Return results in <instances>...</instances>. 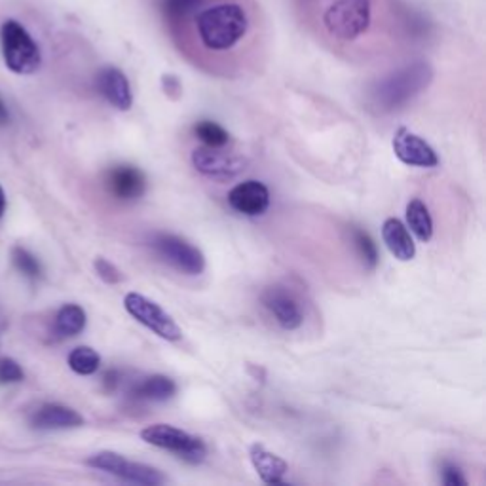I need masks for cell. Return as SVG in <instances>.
Instances as JSON below:
<instances>
[{"mask_svg": "<svg viewBox=\"0 0 486 486\" xmlns=\"http://www.w3.org/2000/svg\"><path fill=\"white\" fill-rule=\"evenodd\" d=\"M196 29L202 45L211 52L234 48L249 31V17L243 6L223 3L209 6L196 15Z\"/></svg>", "mask_w": 486, "mask_h": 486, "instance_id": "cell-1", "label": "cell"}, {"mask_svg": "<svg viewBox=\"0 0 486 486\" xmlns=\"http://www.w3.org/2000/svg\"><path fill=\"white\" fill-rule=\"evenodd\" d=\"M0 46L6 67L15 74H33L40 69L42 54L29 31L15 19H6L0 27Z\"/></svg>", "mask_w": 486, "mask_h": 486, "instance_id": "cell-2", "label": "cell"}, {"mask_svg": "<svg viewBox=\"0 0 486 486\" xmlns=\"http://www.w3.org/2000/svg\"><path fill=\"white\" fill-rule=\"evenodd\" d=\"M431 80V71L424 63L407 67L382 80L374 90V103L380 111H393L424 90Z\"/></svg>", "mask_w": 486, "mask_h": 486, "instance_id": "cell-3", "label": "cell"}, {"mask_svg": "<svg viewBox=\"0 0 486 486\" xmlns=\"http://www.w3.org/2000/svg\"><path fill=\"white\" fill-rule=\"evenodd\" d=\"M371 0H334L323 14V25L336 40H355L371 25Z\"/></svg>", "mask_w": 486, "mask_h": 486, "instance_id": "cell-4", "label": "cell"}, {"mask_svg": "<svg viewBox=\"0 0 486 486\" xmlns=\"http://www.w3.org/2000/svg\"><path fill=\"white\" fill-rule=\"evenodd\" d=\"M141 439L153 447L177 454V458H181L186 463H193V466H198V463H202L207 456V445L203 442V439L190 435L188 431L169 424L146 426L141 431Z\"/></svg>", "mask_w": 486, "mask_h": 486, "instance_id": "cell-5", "label": "cell"}, {"mask_svg": "<svg viewBox=\"0 0 486 486\" xmlns=\"http://www.w3.org/2000/svg\"><path fill=\"white\" fill-rule=\"evenodd\" d=\"M86 463L90 468H95L99 471L114 475L122 481H128L134 484L160 486V484L167 482V477L160 470H156L153 466H146V463L132 461V460L124 458L122 454L113 452V451L97 452L92 458H88Z\"/></svg>", "mask_w": 486, "mask_h": 486, "instance_id": "cell-6", "label": "cell"}, {"mask_svg": "<svg viewBox=\"0 0 486 486\" xmlns=\"http://www.w3.org/2000/svg\"><path fill=\"white\" fill-rule=\"evenodd\" d=\"M124 308L134 320L167 342H177L183 338V331L177 322L160 304L146 299L141 293H128L124 297Z\"/></svg>", "mask_w": 486, "mask_h": 486, "instance_id": "cell-7", "label": "cell"}, {"mask_svg": "<svg viewBox=\"0 0 486 486\" xmlns=\"http://www.w3.org/2000/svg\"><path fill=\"white\" fill-rule=\"evenodd\" d=\"M151 247L162 261L186 273V276H200L205 270L203 253L196 245L175 234H164V232L153 234Z\"/></svg>", "mask_w": 486, "mask_h": 486, "instance_id": "cell-8", "label": "cell"}, {"mask_svg": "<svg viewBox=\"0 0 486 486\" xmlns=\"http://www.w3.org/2000/svg\"><path fill=\"white\" fill-rule=\"evenodd\" d=\"M193 165L196 172L213 179H232L245 172L247 160L236 153L224 151V146H198L193 153Z\"/></svg>", "mask_w": 486, "mask_h": 486, "instance_id": "cell-9", "label": "cell"}, {"mask_svg": "<svg viewBox=\"0 0 486 486\" xmlns=\"http://www.w3.org/2000/svg\"><path fill=\"white\" fill-rule=\"evenodd\" d=\"M263 306L272 313V318L285 331H297L304 323V313L299 299L283 287H268L261 294Z\"/></svg>", "mask_w": 486, "mask_h": 486, "instance_id": "cell-10", "label": "cell"}, {"mask_svg": "<svg viewBox=\"0 0 486 486\" xmlns=\"http://www.w3.org/2000/svg\"><path fill=\"white\" fill-rule=\"evenodd\" d=\"M393 153L395 156L412 167H437L439 156L431 146L420 135L407 128H399L393 135Z\"/></svg>", "mask_w": 486, "mask_h": 486, "instance_id": "cell-11", "label": "cell"}, {"mask_svg": "<svg viewBox=\"0 0 486 486\" xmlns=\"http://www.w3.org/2000/svg\"><path fill=\"white\" fill-rule=\"evenodd\" d=\"M228 205L245 217H259L270 207V190L261 181H243L228 193Z\"/></svg>", "mask_w": 486, "mask_h": 486, "instance_id": "cell-12", "label": "cell"}, {"mask_svg": "<svg viewBox=\"0 0 486 486\" xmlns=\"http://www.w3.org/2000/svg\"><path fill=\"white\" fill-rule=\"evenodd\" d=\"M107 188L114 198L122 202H134L144 194L146 179L139 167L122 164L109 169Z\"/></svg>", "mask_w": 486, "mask_h": 486, "instance_id": "cell-13", "label": "cell"}, {"mask_svg": "<svg viewBox=\"0 0 486 486\" xmlns=\"http://www.w3.org/2000/svg\"><path fill=\"white\" fill-rule=\"evenodd\" d=\"M99 94L107 99L114 109L130 111L134 104V94L130 80L118 67H103L95 78Z\"/></svg>", "mask_w": 486, "mask_h": 486, "instance_id": "cell-14", "label": "cell"}, {"mask_svg": "<svg viewBox=\"0 0 486 486\" xmlns=\"http://www.w3.org/2000/svg\"><path fill=\"white\" fill-rule=\"evenodd\" d=\"M31 424L36 430H71L84 426V418L71 407L48 403L33 414Z\"/></svg>", "mask_w": 486, "mask_h": 486, "instance_id": "cell-15", "label": "cell"}, {"mask_svg": "<svg viewBox=\"0 0 486 486\" xmlns=\"http://www.w3.org/2000/svg\"><path fill=\"white\" fill-rule=\"evenodd\" d=\"M249 458H251L253 468H255V471L259 473L263 482L272 484V486L273 484H285L283 477L287 475L289 466L282 456L270 452L266 447L255 442V445L249 449Z\"/></svg>", "mask_w": 486, "mask_h": 486, "instance_id": "cell-16", "label": "cell"}, {"mask_svg": "<svg viewBox=\"0 0 486 486\" xmlns=\"http://www.w3.org/2000/svg\"><path fill=\"white\" fill-rule=\"evenodd\" d=\"M382 240L388 247V251L392 255L401 261V263H407L412 261L416 255V245L414 240L411 236L409 228L401 223L395 217H390L384 221L382 224Z\"/></svg>", "mask_w": 486, "mask_h": 486, "instance_id": "cell-17", "label": "cell"}, {"mask_svg": "<svg viewBox=\"0 0 486 486\" xmlns=\"http://www.w3.org/2000/svg\"><path fill=\"white\" fill-rule=\"evenodd\" d=\"M175 393H177V384L172 378L164 374L146 376L132 392L134 397L143 401H153V403H164V401H169Z\"/></svg>", "mask_w": 486, "mask_h": 486, "instance_id": "cell-18", "label": "cell"}, {"mask_svg": "<svg viewBox=\"0 0 486 486\" xmlns=\"http://www.w3.org/2000/svg\"><path fill=\"white\" fill-rule=\"evenodd\" d=\"M407 228L420 242H430L433 238V221L428 205L422 200H412L407 205Z\"/></svg>", "mask_w": 486, "mask_h": 486, "instance_id": "cell-19", "label": "cell"}, {"mask_svg": "<svg viewBox=\"0 0 486 486\" xmlns=\"http://www.w3.org/2000/svg\"><path fill=\"white\" fill-rule=\"evenodd\" d=\"M86 312H84L78 304H65L55 315V332L63 338L76 336L86 327Z\"/></svg>", "mask_w": 486, "mask_h": 486, "instance_id": "cell-20", "label": "cell"}, {"mask_svg": "<svg viewBox=\"0 0 486 486\" xmlns=\"http://www.w3.org/2000/svg\"><path fill=\"white\" fill-rule=\"evenodd\" d=\"M101 365V355L90 346H78L69 353V367L80 376H90L97 372Z\"/></svg>", "mask_w": 486, "mask_h": 486, "instance_id": "cell-21", "label": "cell"}, {"mask_svg": "<svg viewBox=\"0 0 486 486\" xmlns=\"http://www.w3.org/2000/svg\"><path fill=\"white\" fill-rule=\"evenodd\" d=\"M352 240H353V247L357 251V257L362 259L363 266L367 270H374L378 264V249L376 243L372 242V238L367 234L365 230L362 228H352Z\"/></svg>", "mask_w": 486, "mask_h": 486, "instance_id": "cell-22", "label": "cell"}, {"mask_svg": "<svg viewBox=\"0 0 486 486\" xmlns=\"http://www.w3.org/2000/svg\"><path fill=\"white\" fill-rule=\"evenodd\" d=\"M194 134L205 146H226L230 143V134L223 128V125L211 120L198 122Z\"/></svg>", "mask_w": 486, "mask_h": 486, "instance_id": "cell-23", "label": "cell"}, {"mask_svg": "<svg viewBox=\"0 0 486 486\" xmlns=\"http://www.w3.org/2000/svg\"><path fill=\"white\" fill-rule=\"evenodd\" d=\"M12 261H14V266L24 273L25 278L29 280H38L42 276V266L40 263L36 261L35 255H31V253L24 247H14L12 251Z\"/></svg>", "mask_w": 486, "mask_h": 486, "instance_id": "cell-24", "label": "cell"}, {"mask_svg": "<svg viewBox=\"0 0 486 486\" xmlns=\"http://www.w3.org/2000/svg\"><path fill=\"white\" fill-rule=\"evenodd\" d=\"M24 369L10 357L0 359V384H17L24 380Z\"/></svg>", "mask_w": 486, "mask_h": 486, "instance_id": "cell-25", "label": "cell"}, {"mask_svg": "<svg viewBox=\"0 0 486 486\" xmlns=\"http://www.w3.org/2000/svg\"><path fill=\"white\" fill-rule=\"evenodd\" d=\"M94 266H95V272H97V276L104 282V283H111V285H116V283H120L122 280H124V276H122V272L113 264V263H109L107 259H95V263H94Z\"/></svg>", "mask_w": 486, "mask_h": 486, "instance_id": "cell-26", "label": "cell"}, {"mask_svg": "<svg viewBox=\"0 0 486 486\" xmlns=\"http://www.w3.org/2000/svg\"><path fill=\"white\" fill-rule=\"evenodd\" d=\"M441 481L445 486H466L468 484V479L463 477L461 470L458 466H454V463H451V461H447L445 466H442Z\"/></svg>", "mask_w": 486, "mask_h": 486, "instance_id": "cell-27", "label": "cell"}, {"mask_svg": "<svg viewBox=\"0 0 486 486\" xmlns=\"http://www.w3.org/2000/svg\"><path fill=\"white\" fill-rule=\"evenodd\" d=\"M8 120H10V113H8V109H6V104H5L3 97H0V125L8 124Z\"/></svg>", "mask_w": 486, "mask_h": 486, "instance_id": "cell-28", "label": "cell"}, {"mask_svg": "<svg viewBox=\"0 0 486 486\" xmlns=\"http://www.w3.org/2000/svg\"><path fill=\"white\" fill-rule=\"evenodd\" d=\"M5 211H6V196H5L3 186H0V217L5 215Z\"/></svg>", "mask_w": 486, "mask_h": 486, "instance_id": "cell-29", "label": "cell"}]
</instances>
